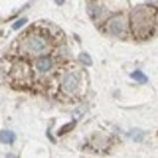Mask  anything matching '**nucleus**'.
<instances>
[{"mask_svg": "<svg viewBox=\"0 0 158 158\" xmlns=\"http://www.w3.org/2000/svg\"><path fill=\"white\" fill-rule=\"evenodd\" d=\"M26 48L31 52L38 54V52H41L45 49V41L39 37H31L26 41Z\"/></svg>", "mask_w": 158, "mask_h": 158, "instance_id": "nucleus-1", "label": "nucleus"}, {"mask_svg": "<svg viewBox=\"0 0 158 158\" xmlns=\"http://www.w3.org/2000/svg\"><path fill=\"white\" fill-rule=\"evenodd\" d=\"M79 84V78L77 74L74 73H69L67 74L63 79V89L67 93H73Z\"/></svg>", "mask_w": 158, "mask_h": 158, "instance_id": "nucleus-2", "label": "nucleus"}, {"mask_svg": "<svg viewBox=\"0 0 158 158\" xmlns=\"http://www.w3.org/2000/svg\"><path fill=\"white\" fill-rule=\"evenodd\" d=\"M0 140L2 143H12L16 140V134L11 130H1Z\"/></svg>", "mask_w": 158, "mask_h": 158, "instance_id": "nucleus-3", "label": "nucleus"}, {"mask_svg": "<svg viewBox=\"0 0 158 158\" xmlns=\"http://www.w3.org/2000/svg\"><path fill=\"white\" fill-rule=\"evenodd\" d=\"M51 67H52V63H51V61L49 59H45L44 57V59L38 60V62H37V68H38V71L41 72V73H45V72L50 71Z\"/></svg>", "mask_w": 158, "mask_h": 158, "instance_id": "nucleus-4", "label": "nucleus"}, {"mask_svg": "<svg viewBox=\"0 0 158 158\" xmlns=\"http://www.w3.org/2000/svg\"><path fill=\"white\" fill-rule=\"evenodd\" d=\"M110 29H111V32H112L113 34H116V35L120 34L122 31H123V23H122V21L118 20V19L111 21V23H110Z\"/></svg>", "mask_w": 158, "mask_h": 158, "instance_id": "nucleus-5", "label": "nucleus"}, {"mask_svg": "<svg viewBox=\"0 0 158 158\" xmlns=\"http://www.w3.org/2000/svg\"><path fill=\"white\" fill-rule=\"evenodd\" d=\"M130 78L134 79V80H136L138 83H141V84H145V83L148 81V78H147L141 71H139V69L134 71V72L130 74Z\"/></svg>", "mask_w": 158, "mask_h": 158, "instance_id": "nucleus-6", "label": "nucleus"}, {"mask_svg": "<svg viewBox=\"0 0 158 158\" xmlns=\"http://www.w3.org/2000/svg\"><path fill=\"white\" fill-rule=\"evenodd\" d=\"M129 136H130V139H133V141H135V142H141L145 138V133L142 130H140V129H133L129 133Z\"/></svg>", "mask_w": 158, "mask_h": 158, "instance_id": "nucleus-7", "label": "nucleus"}, {"mask_svg": "<svg viewBox=\"0 0 158 158\" xmlns=\"http://www.w3.org/2000/svg\"><path fill=\"white\" fill-rule=\"evenodd\" d=\"M78 60L81 62V63H84V64H86V66H91V63H93V61H91V57H90V55H88L86 52H81L80 55H79Z\"/></svg>", "mask_w": 158, "mask_h": 158, "instance_id": "nucleus-8", "label": "nucleus"}, {"mask_svg": "<svg viewBox=\"0 0 158 158\" xmlns=\"http://www.w3.org/2000/svg\"><path fill=\"white\" fill-rule=\"evenodd\" d=\"M76 127V120L74 122H71L69 124H66V125H63L61 129L59 130V135H63L64 133H68V131H71L73 128Z\"/></svg>", "mask_w": 158, "mask_h": 158, "instance_id": "nucleus-9", "label": "nucleus"}, {"mask_svg": "<svg viewBox=\"0 0 158 158\" xmlns=\"http://www.w3.org/2000/svg\"><path fill=\"white\" fill-rule=\"evenodd\" d=\"M24 23H27V19H20V20L16 21V22L14 23L12 29H20V28L23 26V24H24Z\"/></svg>", "mask_w": 158, "mask_h": 158, "instance_id": "nucleus-10", "label": "nucleus"}, {"mask_svg": "<svg viewBox=\"0 0 158 158\" xmlns=\"http://www.w3.org/2000/svg\"><path fill=\"white\" fill-rule=\"evenodd\" d=\"M81 111H83V107H79V108H77L74 112H73V117H76V118H79L83 113H81Z\"/></svg>", "mask_w": 158, "mask_h": 158, "instance_id": "nucleus-11", "label": "nucleus"}, {"mask_svg": "<svg viewBox=\"0 0 158 158\" xmlns=\"http://www.w3.org/2000/svg\"><path fill=\"white\" fill-rule=\"evenodd\" d=\"M56 2H57V4H59V5H61V4H62V2H63V0H56Z\"/></svg>", "mask_w": 158, "mask_h": 158, "instance_id": "nucleus-12", "label": "nucleus"}]
</instances>
